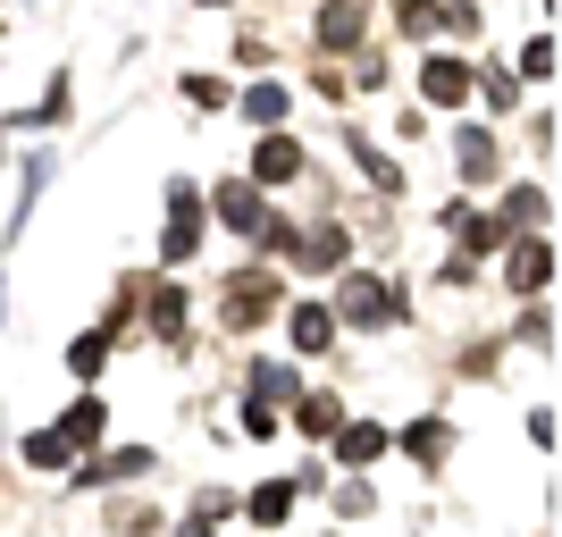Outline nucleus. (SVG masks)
Here are the masks:
<instances>
[{"instance_id":"1","label":"nucleus","mask_w":562,"mask_h":537,"mask_svg":"<svg viewBox=\"0 0 562 537\" xmlns=\"http://www.w3.org/2000/svg\"><path fill=\"white\" fill-rule=\"evenodd\" d=\"M193 244H202V193H193V186H168V235H160V260H168V269H186Z\"/></svg>"},{"instance_id":"2","label":"nucleus","mask_w":562,"mask_h":537,"mask_svg":"<svg viewBox=\"0 0 562 537\" xmlns=\"http://www.w3.org/2000/svg\"><path fill=\"white\" fill-rule=\"evenodd\" d=\"M269 311H278V278H235V294H227V327H260L269 320Z\"/></svg>"},{"instance_id":"3","label":"nucleus","mask_w":562,"mask_h":537,"mask_svg":"<svg viewBox=\"0 0 562 537\" xmlns=\"http://www.w3.org/2000/svg\"><path fill=\"white\" fill-rule=\"evenodd\" d=\"M395 294H386V286H378V278H345V320L352 327H378V320H395Z\"/></svg>"},{"instance_id":"4","label":"nucleus","mask_w":562,"mask_h":537,"mask_svg":"<svg viewBox=\"0 0 562 537\" xmlns=\"http://www.w3.org/2000/svg\"><path fill=\"white\" fill-rule=\"evenodd\" d=\"M151 470V445H126V454H101V462L76 470V488H110V479H143Z\"/></svg>"},{"instance_id":"5","label":"nucleus","mask_w":562,"mask_h":537,"mask_svg":"<svg viewBox=\"0 0 562 537\" xmlns=\"http://www.w3.org/2000/svg\"><path fill=\"white\" fill-rule=\"evenodd\" d=\"M285 177H303V152H294L285 135H269L252 152V186H285Z\"/></svg>"},{"instance_id":"6","label":"nucleus","mask_w":562,"mask_h":537,"mask_svg":"<svg viewBox=\"0 0 562 537\" xmlns=\"http://www.w3.org/2000/svg\"><path fill=\"white\" fill-rule=\"evenodd\" d=\"M218 211H227V227H244V235H269V211H260V186H227V193H218Z\"/></svg>"},{"instance_id":"7","label":"nucleus","mask_w":562,"mask_h":537,"mask_svg":"<svg viewBox=\"0 0 562 537\" xmlns=\"http://www.w3.org/2000/svg\"><path fill=\"white\" fill-rule=\"evenodd\" d=\"M403 454L437 470V462H446V454H453V428H446V421H420V428H403Z\"/></svg>"},{"instance_id":"8","label":"nucleus","mask_w":562,"mask_h":537,"mask_svg":"<svg viewBox=\"0 0 562 537\" xmlns=\"http://www.w3.org/2000/svg\"><path fill=\"white\" fill-rule=\"evenodd\" d=\"M328 345H336V311L303 303V311H294V353H328Z\"/></svg>"},{"instance_id":"9","label":"nucleus","mask_w":562,"mask_h":537,"mask_svg":"<svg viewBox=\"0 0 562 537\" xmlns=\"http://www.w3.org/2000/svg\"><path fill=\"white\" fill-rule=\"evenodd\" d=\"M336 454H345L352 470H361V462H378V454H386V428H370V421H352V428H336Z\"/></svg>"},{"instance_id":"10","label":"nucleus","mask_w":562,"mask_h":537,"mask_svg":"<svg viewBox=\"0 0 562 537\" xmlns=\"http://www.w3.org/2000/svg\"><path fill=\"white\" fill-rule=\"evenodd\" d=\"M546 278H554V253H546V244H513V286L520 294H538Z\"/></svg>"},{"instance_id":"11","label":"nucleus","mask_w":562,"mask_h":537,"mask_svg":"<svg viewBox=\"0 0 562 537\" xmlns=\"http://www.w3.org/2000/svg\"><path fill=\"white\" fill-rule=\"evenodd\" d=\"M101 421H110V412H101L93 395L68 403V421H59V445H68V454H76V445H93V437H101Z\"/></svg>"},{"instance_id":"12","label":"nucleus","mask_w":562,"mask_h":537,"mask_svg":"<svg viewBox=\"0 0 562 537\" xmlns=\"http://www.w3.org/2000/svg\"><path fill=\"white\" fill-rule=\"evenodd\" d=\"M462 93H470L462 59H428V101H462Z\"/></svg>"},{"instance_id":"13","label":"nucleus","mask_w":562,"mask_h":537,"mask_svg":"<svg viewBox=\"0 0 562 537\" xmlns=\"http://www.w3.org/2000/svg\"><path fill=\"white\" fill-rule=\"evenodd\" d=\"M294 428H303V437H336V428H345V412H336L328 395H303V412H294Z\"/></svg>"},{"instance_id":"14","label":"nucleus","mask_w":562,"mask_h":537,"mask_svg":"<svg viewBox=\"0 0 562 537\" xmlns=\"http://www.w3.org/2000/svg\"><path fill=\"white\" fill-rule=\"evenodd\" d=\"M151 336H186V294H177V286L151 294Z\"/></svg>"},{"instance_id":"15","label":"nucleus","mask_w":562,"mask_h":537,"mask_svg":"<svg viewBox=\"0 0 562 537\" xmlns=\"http://www.w3.org/2000/svg\"><path fill=\"white\" fill-rule=\"evenodd\" d=\"M285 513H294V488H252V521L260 529H278Z\"/></svg>"},{"instance_id":"16","label":"nucleus","mask_w":562,"mask_h":537,"mask_svg":"<svg viewBox=\"0 0 562 537\" xmlns=\"http://www.w3.org/2000/svg\"><path fill=\"white\" fill-rule=\"evenodd\" d=\"M25 462H34V470H68V445H59V428L25 437Z\"/></svg>"},{"instance_id":"17","label":"nucleus","mask_w":562,"mask_h":537,"mask_svg":"<svg viewBox=\"0 0 562 537\" xmlns=\"http://www.w3.org/2000/svg\"><path fill=\"white\" fill-rule=\"evenodd\" d=\"M319 34H328V43H352V34H361V0H336L328 18H319Z\"/></svg>"},{"instance_id":"18","label":"nucleus","mask_w":562,"mask_h":537,"mask_svg":"<svg viewBox=\"0 0 562 537\" xmlns=\"http://www.w3.org/2000/svg\"><path fill=\"white\" fill-rule=\"evenodd\" d=\"M538 219H546V193L538 186H520L513 202H504V227H538Z\"/></svg>"},{"instance_id":"19","label":"nucleus","mask_w":562,"mask_h":537,"mask_svg":"<svg viewBox=\"0 0 562 537\" xmlns=\"http://www.w3.org/2000/svg\"><path fill=\"white\" fill-rule=\"evenodd\" d=\"M101 361H110V336H76V345H68V370L76 378H93Z\"/></svg>"},{"instance_id":"20","label":"nucleus","mask_w":562,"mask_h":537,"mask_svg":"<svg viewBox=\"0 0 562 537\" xmlns=\"http://www.w3.org/2000/svg\"><path fill=\"white\" fill-rule=\"evenodd\" d=\"M462 177H495V135H462Z\"/></svg>"},{"instance_id":"21","label":"nucleus","mask_w":562,"mask_h":537,"mask_svg":"<svg viewBox=\"0 0 562 537\" xmlns=\"http://www.w3.org/2000/svg\"><path fill=\"white\" fill-rule=\"evenodd\" d=\"M260 395H294V370H278V361H260V370H252V403Z\"/></svg>"},{"instance_id":"22","label":"nucleus","mask_w":562,"mask_h":537,"mask_svg":"<svg viewBox=\"0 0 562 537\" xmlns=\"http://www.w3.org/2000/svg\"><path fill=\"white\" fill-rule=\"evenodd\" d=\"M244 110H252V118H285V93H278V85H252V93H244Z\"/></svg>"},{"instance_id":"23","label":"nucleus","mask_w":562,"mask_h":537,"mask_svg":"<svg viewBox=\"0 0 562 537\" xmlns=\"http://www.w3.org/2000/svg\"><path fill=\"white\" fill-rule=\"evenodd\" d=\"M370 504H378V495L361 488V479H345V488H336V513H370Z\"/></svg>"},{"instance_id":"24","label":"nucleus","mask_w":562,"mask_h":537,"mask_svg":"<svg viewBox=\"0 0 562 537\" xmlns=\"http://www.w3.org/2000/svg\"><path fill=\"white\" fill-rule=\"evenodd\" d=\"M395 18H403V34H428V25H437V9H428V0H403Z\"/></svg>"},{"instance_id":"25","label":"nucleus","mask_w":562,"mask_h":537,"mask_svg":"<svg viewBox=\"0 0 562 537\" xmlns=\"http://www.w3.org/2000/svg\"><path fill=\"white\" fill-rule=\"evenodd\" d=\"M177 537H211V521H202V513H193V521H186V529H177Z\"/></svg>"}]
</instances>
